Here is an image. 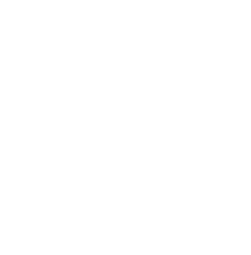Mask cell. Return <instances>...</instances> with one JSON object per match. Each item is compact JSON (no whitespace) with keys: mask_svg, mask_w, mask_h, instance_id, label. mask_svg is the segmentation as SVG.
<instances>
[]
</instances>
